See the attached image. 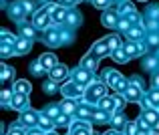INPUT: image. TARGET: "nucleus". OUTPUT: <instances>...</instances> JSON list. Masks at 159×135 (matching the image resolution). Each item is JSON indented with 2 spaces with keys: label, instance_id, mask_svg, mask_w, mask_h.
<instances>
[{
  "label": "nucleus",
  "instance_id": "obj_57",
  "mask_svg": "<svg viewBox=\"0 0 159 135\" xmlns=\"http://www.w3.org/2000/svg\"><path fill=\"white\" fill-rule=\"evenodd\" d=\"M44 135H57V133H54V131H48V133H44Z\"/></svg>",
  "mask_w": 159,
  "mask_h": 135
},
{
  "label": "nucleus",
  "instance_id": "obj_50",
  "mask_svg": "<svg viewBox=\"0 0 159 135\" xmlns=\"http://www.w3.org/2000/svg\"><path fill=\"white\" fill-rule=\"evenodd\" d=\"M151 85L155 87V89H159V73L153 75V79H151Z\"/></svg>",
  "mask_w": 159,
  "mask_h": 135
},
{
  "label": "nucleus",
  "instance_id": "obj_17",
  "mask_svg": "<svg viewBox=\"0 0 159 135\" xmlns=\"http://www.w3.org/2000/svg\"><path fill=\"white\" fill-rule=\"evenodd\" d=\"M30 46H32V40H28V39H18V43L14 44L16 57H20V54H26L28 50H30Z\"/></svg>",
  "mask_w": 159,
  "mask_h": 135
},
{
  "label": "nucleus",
  "instance_id": "obj_31",
  "mask_svg": "<svg viewBox=\"0 0 159 135\" xmlns=\"http://www.w3.org/2000/svg\"><path fill=\"white\" fill-rule=\"evenodd\" d=\"M141 35H143V28L141 26H131V30L127 32V39H131L133 43H137V40L141 39Z\"/></svg>",
  "mask_w": 159,
  "mask_h": 135
},
{
  "label": "nucleus",
  "instance_id": "obj_19",
  "mask_svg": "<svg viewBox=\"0 0 159 135\" xmlns=\"http://www.w3.org/2000/svg\"><path fill=\"white\" fill-rule=\"evenodd\" d=\"M121 75L117 73V71H113V69H107V75H105V83H107V87H113V89H115L117 87V83L121 81Z\"/></svg>",
  "mask_w": 159,
  "mask_h": 135
},
{
  "label": "nucleus",
  "instance_id": "obj_38",
  "mask_svg": "<svg viewBox=\"0 0 159 135\" xmlns=\"http://www.w3.org/2000/svg\"><path fill=\"white\" fill-rule=\"evenodd\" d=\"M2 43L4 44H16L18 39H16L14 35H8V30H2Z\"/></svg>",
  "mask_w": 159,
  "mask_h": 135
},
{
  "label": "nucleus",
  "instance_id": "obj_3",
  "mask_svg": "<svg viewBox=\"0 0 159 135\" xmlns=\"http://www.w3.org/2000/svg\"><path fill=\"white\" fill-rule=\"evenodd\" d=\"M52 20V14L47 10V8H43V10H39L34 14V20H32V24H34L36 28H43V30H48V24H51Z\"/></svg>",
  "mask_w": 159,
  "mask_h": 135
},
{
  "label": "nucleus",
  "instance_id": "obj_6",
  "mask_svg": "<svg viewBox=\"0 0 159 135\" xmlns=\"http://www.w3.org/2000/svg\"><path fill=\"white\" fill-rule=\"evenodd\" d=\"M39 63H40V67H43L47 73H51L54 67L58 65V63H57V57H54L52 53H44V54H40V57H39Z\"/></svg>",
  "mask_w": 159,
  "mask_h": 135
},
{
  "label": "nucleus",
  "instance_id": "obj_49",
  "mask_svg": "<svg viewBox=\"0 0 159 135\" xmlns=\"http://www.w3.org/2000/svg\"><path fill=\"white\" fill-rule=\"evenodd\" d=\"M10 135H26V133H24L22 127H12L10 129Z\"/></svg>",
  "mask_w": 159,
  "mask_h": 135
},
{
  "label": "nucleus",
  "instance_id": "obj_52",
  "mask_svg": "<svg viewBox=\"0 0 159 135\" xmlns=\"http://www.w3.org/2000/svg\"><path fill=\"white\" fill-rule=\"evenodd\" d=\"M119 10L123 12V14H127V12H133V10H131V4H123V6H121Z\"/></svg>",
  "mask_w": 159,
  "mask_h": 135
},
{
  "label": "nucleus",
  "instance_id": "obj_24",
  "mask_svg": "<svg viewBox=\"0 0 159 135\" xmlns=\"http://www.w3.org/2000/svg\"><path fill=\"white\" fill-rule=\"evenodd\" d=\"M39 127L43 129L44 133H48V131H52V127H54V119H51L48 115H40V121H39Z\"/></svg>",
  "mask_w": 159,
  "mask_h": 135
},
{
  "label": "nucleus",
  "instance_id": "obj_59",
  "mask_svg": "<svg viewBox=\"0 0 159 135\" xmlns=\"http://www.w3.org/2000/svg\"><path fill=\"white\" fill-rule=\"evenodd\" d=\"M117 135H121V133H117Z\"/></svg>",
  "mask_w": 159,
  "mask_h": 135
},
{
  "label": "nucleus",
  "instance_id": "obj_13",
  "mask_svg": "<svg viewBox=\"0 0 159 135\" xmlns=\"http://www.w3.org/2000/svg\"><path fill=\"white\" fill-rule=\"evenodd\" d=\"M48 75H51V81L58 83V81H62V79H66V75H69V69H66L65 65H57Z\"/></svg>",
  "mask_w": 159,
  "mask_h": 135
},
{
  "label": "nucleus",
  "instance_id": "obj_8",
  "mask_svg": "<svg viewBox=\"0 0 159 135\" xmlns=\"http://www.w3.org/2000/svg\"><path fill=\"white\" fill-rule=\"evenodd\" d=\"M89 53L93 54V57L101 58V57H107V54H111V49H109L107 40H99V43H95V44H93V49H91Z\"/></svg>",
  "mask_w": 159,
  "mask_h": 135
},
{
  "label": "nucleus",
  "instance_id": "obj_20",
  "mask_svg": "<svg viewBox=\"0 0 159 135\" xmlns=\"http://www.w3.org/2000/svg\"><path fill=\"white\" fill-rule=\"evenodd\" d=\"M141 117H143V119L147 121L149 125H155L157 121H159V111H157V109H153V107H147V109L143 111V115H141Z\"/></svg>",
  "mask_w": 159,
  "mask_h": 135
},
{
  "label": "nucleus",
  "instance_id": "obj_27",
  "mask_svg": "<svg viewBox=\"0 0 159 135\" xmlns=\"http://www.w3.org/2000/svg\"><path fill=\"white\" fill-rule=\"evenodd\" d=\"M111 113H107V111H103V109H99V111H95L93 113V117L91 119L95 121V123H107V121H111Z\"/></svg>",
  "mask_w": 159,
  "mask_h": 135
},
{
  "label": "nucleus",
  "instance_id": "obj_16",
  "mask_svg": "<svg viewBox=\"0 0 159 135\" xmlns=\"http://www.w3.org/2000/svg\"><path fill=\"white\" fill-rule=\"evenodd\" d=\"M123 93H125L123 97L127 101H139L141 99V87H137V85H127V89Z\"/></svg>",
  "mask_w": 159,
  "mask_h": 135
},
{
  "label": "nucleus",
  "instance_id": "obj_47",
  "mask_svg": "<svg viewBox=\"0 0 159 135\" xmlns=\"http://www.w3.org/2000/svg\"><path fill=\"white\" fill-rule=\"evenodd\" d=\"M93 4L97 8H107V4H109V0H93Z\"/></svg>",
  "mask_w": 159,
  "mask_h": 135
},
{
  "label": "nucleus",
  "instance_id": "obj_9",
  "mask_svg": "<svg viewBox=\"0 0 159 135\" xmlns=\"http://www.w3.org/2000/svg\"><path fill=\"white\" fill-rule=\"evenodd\" d=\"M28 95H18V93H14V97H12V101H10V105H12V109H16V111H26L28 109Z\"/></svg>",
  "mask_w": 159,
  "mask_h": 135
},
{
  "label": "nucleus",
  "instance_id": "obj_18",
  "mask_svg": "<svg viewBox=\"0 0 159 135\" xmlns=\"http://www.w3.org/2000/svg\"><path fill=\"white\" fill-rule=\"evenodd\" d=\"M36 36V26L34 24H24V22H20V39H28V40H32Z\"/></svg>",
  "mask_w": 159,
  "mask_h": 135
},
{
  "label": "nucleus",
  "instance_id": "obj_28",
  "mask_svg": "<svg viewBox=\"0 0 159 135\" xmlns=\"http://www.w3.org/2000/svg\"><path fill=\"white\" fill-rule=\"evenodd\" d=\"M111 57L115 58L117 63H127V61H129V54L125 53V49H123V46H121V49H117V50H113V53H111Z\"/></svg>",
  "mask_w": 159,
  "mask_h": 135
},
{
  "label": "nucleus",
  "instance_id": "obj_26",
  "mask_svg": "<svg viewBox=\"0 0 159 135\" xmlns=\"http://www.w3.org/2000/svg\"><path fill=\"white\" fill-rule=\"evenodd\" d=\"M32 89V85L28 81H16L14 83V93H18V95H28Z\"/></svg>",
  "mask_w": 159,
  "mask_h": 135
},
{
  "label": "nucleus",
  "instance_id": "obj_41",
  "mask_svg": "<svg viewBox=\"0 0 159 135\" xmlns=\"http://www.w3.org/2000/svg\"><path fill=\"white\" fill-rule=\"evenodd\" d=\"M30 73L34 75V77H40V75L44 73V69L40 67V63H39V61H36V63H32V65H30Z\"/></svg>",
  "mask_w": 159,
  "mask_h": 135
},
{
  "label": "nucleus",
  "instance_id": "obj_56",
  "mask_svg": "<svg viewBox=\"0 0 159 135\" xmlns=\"http://www.w3.org/2000/svg\"><path fill=\"white\" fill-rule=\"evenodd\" d=\"M103 135H117V131H107V133H103Z\"/></svg>",
  "mask_w": 159,
  "mask_h": 135
},
{
  "label": "nucleus",
  "instance_id": "obj_53",
  "mask_svg": "<svg viewBox=\"0 0 159 135\" xmlns=\"http://www.w3.org/2000/svg\"><path fill=\"white\" fill-rule=\"evenodd\" d=\"M153 133H155V135H159V121H157L155 125H153Z\"/></svg>",
  "mask_w": 159,
  "mask_h": 135
},
{
  "label": "nucleus",
  "instance_id": "obj_14",
  "mask_svg": "<svg viewBox=\"0 0 159 135\" xmlns=\"http://www.w3.org/2000/svg\"><path fill=\"white\" fill-rule=\"evenodd\" d=\"M119 16H117V12H113V10H105L103 12V16H101V22L105 24V26H117L119 24Z\"/></svg>",
  "mask_w": 159,
  "mask_h": 135
},
{
  "label": "nucleus",
  "instance_id": "obj_2",
  "mask_svg": "<svg viewBox=\"0 0 159 135\" xmlns=\"http://www.w3.org/2000/svg\"><path fill=\"white\" fill-rule=\"evenodd\" d=\"M61 93L65 95V99H79V97L85 95V89H83L79 83L70 81V83H66L65 87H61Z\"/></svg>",
  "mask_w": 159,
  "mask_h": 135
},
{
  "label": "nucleus",
  "instance_id": "obj_30",
  "mask_svg": "<svg viewBox=\"0 0 159 135\" xmlns=\"http://www.w3.org/2000/svg\"><path fill=\"white\" fill-rule=\"evenodd\" d=\"M105 40H107L109 49H111V53H113V50H117V49H121V46H123V44H121V39H119L117 35H111V36H107Z\"/></svg>",
  "mask_w": 159,
  "mask_h": 135
},
{
  "label": "nucleus",
  "instance_id": "obj_10",
  "mask_svg": "<svg viewBox=\"0 0 159 135\" xmlns=\"http://www.w3.org/2000/svg\"><path fill=\"white\" fill-rule=\"evenodd\" d=\"M43 40H44L48 46H58V44H61V35H58L57 28H48V30H44Z\"/></svg>",
  "mask_w": 159,
  "mask_h": 135
},
{
  "label": "nucleus",
  "instance_id": "obj_7",
  "mask_svg": "<svg viewBox=\"0 0 159 135\" xmlns=\"http://www.w3.org/2000/svg\"><path fill=\"white\" fill-rule=\"evenodd\" d=\"M8 16L20 24L24 20V16H26V12H24V8H22L20 2H14V4H10V8H8Z\"/></svg>",
  "mask_w": 159,
  "mask_h": 135
},
{
  "label": "nucleus",
  "instance_id": "obj_42",
  "mask_svg": "<svg viewBox=\"0 0 159 135\" xmlns=\"http://www.w3.org/2000/svg\"><path fill=\"white\" fill-rule=\"evenodd\" d=\"M77 115L81 117L83 121H85V119H89V117H91V111L85 107V105H83V107H79V109H77Z\"/></svg>",
  "mask_w": 159,
  "mask_h": 135
},
{
  "label": "nucleus",
  "instance_id": "obj_22",
  "mask_svg": "<svg viewBox=\"0 0 159 135\" xmlns=\"http://www.w3.org/2000/svg\"><path fill=\"white\" fill-rule=\"evenodd\" d=\"M111 125L117 131H123V129L127 127V119H125V115H121V113H115V115L111 117Z\"/></svg>",
  "mask_w": 159,
  "mask_h": 135
},
{
  "label": "nucleus",
  "instance_id": "obj_21",
  "mask_svg": "<svg viewBox=\"0 0 159 135\" xmlns=\"http://www.w3.org/2000/svg\"><path fill=\"white\" fill-rule=\"evenodd\" d=\"M70 135H93V131H91V127L89 125H85V123H81V121H77L75 125H70Z\"/></svg>",
  "mask_w": 159,
  "mask_h": 135
},
{
  "label": "nucleus",
  "instance_id": "obj_29",
  "mask_svg": "<svg viewBox=\"0 0 159 135\" xmlns=\"http://www.w3.org/2000/svg\"><path fill=\"white\" fill-rule=\"evenodd\" d=\"M147 105L149 107H159V89H153L151 93H147Z\"/></svg>",
  "mask_w": 159,
  "mask_h": 135
},
{
  "label": "nucleus",
  "instance_id": "obj_46",
  "mask_svg": "<svg viewBox=\"0 0 159 135\" xmlns=\"http://www.w3.org/2000/svg\"><path fill=\"white\" fill-rule=\"evenodd\" d=\"M54 123L57 125H69V115H65V113H61V115L54 119Z\"/></svg>",
  "mask_w": 159,
  "mask_h": 135
},
{
  "label": "nucleus",
  "instance_id": "obj_58",
  "mask_svg": "<svg viewBox=\"0 0 159 135\" xmlns=\"http://www.w3.org/2000/svg\"><path fill=\"white\" fill-rule=\"evenodd\" d=\"M141 2H147V0H141Z\"/></svg>",
  "mask_w": 159,
  "mask_h": 135
},
{
  "label": "nucleus",
  "instance_id": "obj_36",
  "mask_svg": "<svg viewBox=\"0 0 159 135\" xmlns=\"http://www.w3.org/2000/svg\"><path fill=\"white\" fill-rule=\"evenodd\" d=\"M43 91L48 93V95H54V93L58 91V87H57V83H54V81H47V83L43 85Z\"/></svg>",
  "mask_w": 159,
  "mask_h": 135
},
{
  "label": "nucleus",
  "instance_id": "obj_34",
  "mask_svg": "<svg viewBox=\"0 0 159 135\" xmlns=\"http://www.w3.org/2000/svg\"><path fill=\"white\" fill-rule=\"evenodd\" d=\"M12 77H14V69H12V67L2 65V85H6L8 79H12Z\"/></svg>",
  "mask_w": 159,
  "mask_h": 135
},
{
  "label": "nucleus",
  "instance_id": "obj_54",
  "mask_svg": "<svg viewBox=\"0 0 159 135\" xmlns=\"http://www.w3.org/2000/svg\"><path fill=\"white\" fill-rule=\"evenodd\" d=\"M137 135H151V131H139Z\"/></svg>",
  "mask_w": 159,
  "mask_h": 135
},
{
  "label": "nucleus",
  "instance_id": "obj_1",
  "mask_svg": "<svg viewBox=\"0 0 159 135\" xmlns=\"http://www.w3.org/2000/svg\"><path fill=\"white\" fill-rule=\"evenodd\" d=\"M105 95H107V85H105V83H91L89 89L85 91V103L101 101Z\"/></svg>",
  "mask_w": 159,
  "mask_h": 135
},
{
  "label": "nucleus",
  "instance_id": "obj_48",
  "mask_svg": "<svg viewBox=\"0 0 159 135\" xmlns=\"http://www.w3.org/2000/svg\"><path fill=\"white\" fill-rule=\"evenodd\" d=\"M149 44H151V46H157L159 44V35H151V36H149Z\"/></svg>",
  "mask_w": 159,
  "mask_h": 135
},
{
  "label": "nucleus",
  "instance_id": "obj_45",
  "mask_svg": "<svg viewBox=\"0 0 159 135\" xmlns=\"http://www.w3.org/2000/svg\"><path fill=\"white\" fill-rule=\"evenodd\" d=\"M137 129H139V127H137V123H127V127H125V133H127V135H137V133H139Z\"/></svg>",
  "mask_w": 159,
  "mask_h": 135
},
{
  "label": "nucleus",
  "instance_id": "obj_15",
  "mask_svg": "<svg viewBox=\"0 0 159 135\" xmlns=\"http://www.w3.org/2000/svg\"><path fill=\"white\" fill-rule=\"evenodd\" d=\"M81 67H83V69H87V71H91V73H95V71H97V67H99V58L93 57V54L89 53V54H87V57L81 61Z\"/></svg>",
  "mask_w": 159,
  "mask_h": 135
},
{
  "label": "nucleus",
  "instance_id": "obj_12",
  "mask_svg": "<svg viewBox=\"0 0 159 135\" xmlns=\"http://www.w3.org/2000/svg\"><path fill=\"white\" fill-rule=\"evenodd\" d=\"M123 49H125V53L129 54V58H133V57H139V54L145 50V46L141 43H133V40H131V43H127Z\"/></svg>",
  "mask_w": 159,
  "mask_h": 135
},
{
  "label": "nucleus",
  "instance_id": "obj_32",
  "mask_svg": "<svg viewBox=\"0 0 159 135\" xmlns=\"http://www.w3.org/2000/svg\"><path fill=\"white\" fill-rule=\"evenodd\" d=\"M157 63H159V58H155V57H145V61H143V69L145 71H155V67H157Z\"/></svg>",
  "mask_w": 159,
  "mask_h": 135
},
{
  "label": "nucleus",
  "instance_id": "obj_23",
  "mask_svg": "<svg viewBox=\"0 0 159 135\" xmlns=\"http://www.w3.org/2000/svg\"><path fill=\"white\" fill-rule=\"evenodd\" d=\"M77 103H73V99H65V101H62V103H61V111L62 113H65V115H75V113H77Z\"/></svg>",
  "mask_w": 159,
  "mask_h": 135
},
{
  "label": "nucleus",
  "instance_id": "obj_37",
  "mask_svg": "<svg viewBox=\"0 0 159 135\" xmlns=\"http://www.w3.org/2000/svg\"><path fill=\"white\" fill-rule=\"evenodd\" d=\"M61 109H58L57 107V105H51V107H47V111H44V115H48V117H51V119H57V117L58 115H61Z\"/></svg>",
  "mask_w": 159,
  "mask_h": 135
},
{
  "label": "nucleus",
  "instance_id": "obj_44",
  "mask_svg": "<svg viewBox=\"0 0 159 135\" xmlns=\"http://www.w3.org/2000/svg\"><path fill=\"white\" fill-rule=\"evenodd\" d=\"M135 123H137V127H139V131H149V123L143 119V117H139Z\"/></svg>",
  "mask_w": 159,
  "mask_h": 135
},
{
  "label": "nucleus",
  "instance_id": "obj_39",
  "mask_svg": "<svg viewBox=\"0 0 159 135\" xmlns=\"http://www.w3.org/2000/svg\"><path fill=\"white\" fill-rule=\"evenodd\" d=\"M117 28H119L121 32H129V30H131V20H129V18H121L119 24H117Z\"/></svg>",
  "mask_w": 159,
  "mask_h": 135
},
{
  "label": "nucleus",
  "instance_id": "obj_35",
  "mask_svg": "<svg viewBox=\"0 0 159 135\" xmlns=\"http://www.w3.org/2000/svg\"><path fill=\"white\" fill-rule=\"evenodd\" d=\"M12 97H14V91H12L10 87H2V103H4V107L8 105V101H12Z\"/></svg>",
  "mask_w": 159,
  "mask_h": 135
},
{
  "label": "nucleus",
  "instance_id": "obj_51",
  "mask_svg": "<svg viewBox=\"0 0 159 135\" xmlns=\"http://www.w3.org/2000/svg\"><path fill=\"white\" fill-rule=\"evenodd\" d=\"M115 101H117V107H125V101H127V99H125V97H115Z\"/></svg>",
  "mask_w": 159,
  "mask_h": 135
},
{
  "label": "nucleus",
  "instance_id": "obj_11",
  "mask_svg": "<svg viewBox=\"0 0 159 135\" xmlns=\"http://www.w3.org/2000/svg\"><path fill=\"white\" fill-rule=\"evenodd\" d=\"M99 109H103V111H107V113H117V101H115V97H103L101 101H99Z\"/></svg>",
  "mask_w": 159,
  "mask_h": 135
},
{
  "label": "nucleus",
  "instance_id": "obj_43",
  "mask_svg": "<svg viewBox=\"0 0 159 135\" xmlns=\"http://www.w3.org/2000/svg\"><path fill=\"white\" fill-rule=\"evenodd\" d=\"M20 4H22V8H24V12H26V14H30V12L34 10V4H32V0H20Z\"/></svg>",
  "mask_w": 159,
  "mask_h": 135
},
{
  "label": "nucleus",
  "instance_id": "obj_33",
  "mask_svg": "<svg viewBox=\"0 0 159 135\" xmlns=\"http://www.w3.org/2000/svg\"><path fill=\"white\" fill-rule=\"evenodd\" d=\"M0 53H2V58H8V57H16V53H14V46L12 44H4L0 46Z\"/></svg>",
  "mask_w": 159,
  "mask_h": 135
},
{
  "label": "nucleus",
  "instance_id": "obj_25",
  "mask_svg": "<svg viewBox=\"0 0 159 135\" xmlns=\"http://www.w3.org/2000/svg\"><path fill=\"white\" fill-rule=\"evenodd\" d=\"M66 16H69V10H66L65 6H58L57 10L52 12V22H66Z\"/></svg>",
  "mask_w": 159,
  "mask_h": 135
},
{
  "label": "nucleus",
  "instance_id": "obj_60",
  "mask_svg": "<svg viewBox=\"0 0 159 135\" xmlns=\"http://www.w3.org/2000/svg\"><path fill=\"white\" fill-rule=\"evenodd\" d=\"M157 58H159V54H157Z\"/></svg>",
  "mask_w": 159,
  "mask_h": 135
},
{
  "label": "nucleus",
  "instance_id": "obj_55",
  "mask_svg": "<svg viewBox=\"0 0 159 135\" xmlns=\"http://www.w3.org/2000/svg\"><path fill=\"white\" fill-rule=\"evenodd\" d=\"M65 4H73V2H77V0H62Z\"/></svg>",
  "mask_w": 159,
  "mask_h": 135
},
{
  "label": "nucleus",
  "instance_id": "obj_40",
  "mask_svg": "<svg viewBox=\"0 0 159 135\" xmlns=\"http://www.w3.org/2000/svg\"><path fill=\"white\" fill-rule=\"evenodd\" d=\"M79 20H81V14H79V12H69V16H66V24H75V26H77Z\"/></svg>",
  "mask_w": 159,
  "mask_h": 135
},
{
  "label": "nucleus",
  "instance_id": "obj_4",
  "mask_svg": "<svg viewBox=\"0 0 159 135\" xmlns=\"http://www.w3.org/2000/svg\"><path fill=\"white\" fill-rule=\"evenodd\" d=\"M73 81L75 83H79L81 87H87V85H91L93 83V73L91 71H87V69H75L73 71Z\"/></svg>",
  "mask_w": 159,
  "mask_h": 135
},
{
  "label": "nucleus",
  "instance_id": "obj_5",
  "mask_svg": "<svg viewBox=\"0 0 159 135\" xmlns=\"http://www.w3.org/2000/svg\"><path fill=\"white\" fill-rule=\"evenodd\" d=\"M20 119H22V125H26V127H34V125H39L40 115L36 111H32V109H26V111H22Z\"/></svg>",
  "mask_w": 159,
  "mask_h": 135
}]
</instances>
